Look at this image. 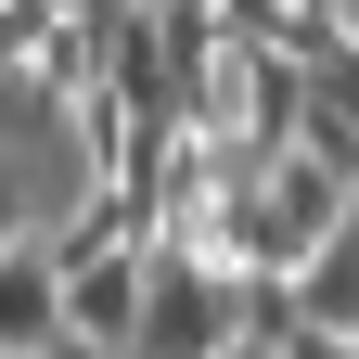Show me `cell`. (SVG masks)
Listing matches in <instances>:
<instances>
[{
	"label": "cell",
	"mask_w": 359,
	"mask_h": 359,
	"mask_svg": "<svg viewBox=\"0 0 359 359\" xmlns=\"http://www.w3.org/2000/svg\"><path fill=\"white\" fill-rule=\"evenodd\" d=\"M13 244H26V231H13V167H0V257H13Z\"/></svg>",
	"instance_id": "277c9868"
},
{
	"label": "cell",
	"mask_w": 359,
	"mask_h": 359,
	"mask_svg": "<svg viewBox=\"0 0 359 359\" xmlns=\"http://www.w3.org/2000/svg\"><path fill=\"white\" fill-rule=\"evenodd\" d=\"M295 359H359V321H308V334H295Z\"/></svg>",
	"instance_id": "3957f363"
},
{
	"label": "cell",
	"mask_w": 359,
	"mask_h": 359,
	"mask_svg": "<svg viewBox=\"0 0 359 359\" xmlns=\"http://www.w3.org/2000/svg\"><path fill=\"white\" fill-rule=\"evenodd\" d=\"M52 359H128V346H90V334H65V346H52Z\"/></svg>",
	"instance_id": "5b68a950"
},
{
	"label": "cell",
	"mask_w": 359,
	"mask_h": 359,
	"mask_svg": "<svg viewBox=\"0 0 359 359\" xmlns=\"http://www.w3.org/2000/svg\"><path fill=\"white\" fill-rule=\"evenodd\" d=\"M218 13H231V39H244V52H295L308 77H321L346 39H359V26H334V13H321V0H218Z\"/></svg>",
	"instance_id": "7a4b0ae2"
},
{
	"label": "cell",
	"mask_w": 359,
	"mask_h": 359,
	"mask_svg": "<svg viewBox=\"0 0 359 359\" xmlns=\"http://www.w3.org/2000/svg\"><path fill=\"white\" fill-rule=\"evenodd\" d=\"M231 346V269L205 244H154V308H142V359H218Z\"/></svg>",
	"instance_id": "6da1fadb"
}]
</instances>
